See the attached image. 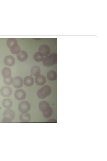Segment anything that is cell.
Instances as JSON below:
<instances>
[{"mask_svg": "<svg viewBox=\"0 0 107 161\" xmlns=\"http://www.w3.org/2000/svg\"><path fill=\"white\" fill-rule=\"evenodd\" d=\"M57 62V54L53 53L43 58V63L45 67H49L56 64Z\"/></svg>", "mask_w": 107, "mask_h": 161, "instance_id": "obj_1", "label": "cell"}, {"mask_svg": "<svg viewBox=\"0 0 107 161\" xmlns=\"http://www.w3.org/2000/svg\"><path fill=\"white\" fill-rule=\"evenodd\" d=\"M52 91L51 87L48 85H45L38 90L37 96L41 99H44L49 96Z\"/></svg>", "mask_w": 107, "mask_h": 161, "instance_id": "obj_2", "label": "cell"}, {"mask_svg": "<svg viewBox=\"0 0 107 161\" xmlns=\"http://www.w3.org/2000/svg\"><path fill=\"white\" fill-rule=\"evenodd\" d=\"M3 118L2 122L10 123L15 118V113L12 109H7L5 110L3 114Z\"/></svg>", "mask_w": 107, "mask_h": 161, "instance_id": "obj_3", "label": "cell"}, {"mask_svg": "<svg viewBox=\"0 0 107 161\" xmlns=\"http://www.w3.org/2000/svg\"><path fill=\"white\" fill-rule=\"evenodd\" d=\"M31 108V105L28 102L24 101L21 102L18 106L19 111L21 113H27Z\"/></svg>", "mask_w": 107, "mask_h": 161, "instance_id": "obj_4", "label": "cell"}, {"mask_svg": "<svg viewBox=\"0 0 107 161\" xmlns=\"http://www.w3.org/2000/svg\"><path fill=\"white\" fill-rule=\"evenodd\" d=\"M39 107L40 110L42 112L43 115L52 111L48 102L46 101H41L39 104Z\"/></svg>", "mask_w": 107, "mask_h": 161, "instance_id": "obj_5", "label": "cell"}, {"mask_svg": "<svg viewBox=\"0 0 107 161\" xmlns=\"http://www.w3.org/2000/svg\"><path fill=\"white\" fill-rule=\"evenodd\" d=\"M13 91L11 88L9 86H4L0 89V94L4 97H8L11 96Z\"/></svg>", "mask_w": 107, "mask_h": 161, "instance_id": "obj_6", "label": "cell"}, {"mask_svg": "<svg viewBox=\"0 0 107 161\" xmlns=\"http://www.w3.org/2000/svg\"><path fill=\"white\" fill-rule=\"evenodd\" d=\"M14 97L16 99L19 101L24 100L26 97L25 92L22 89L16 90L14 93Z\"/></svg>", "mask_w": 107, "mask_h": 161, "instance_id": "obj_7", "label": "cell"}, {"mask_svg": "<svg viewBox=\"0 0 107 161\" xmlns=\"http://www.w3.org/2000/svg\"><path fill=\"white\" fill-rule=\"evenodd\" d=\"M4 62L6 65L9 67H12L15 64V60L13 56L7 55L5 57Z\"/></svg>", "mask_w": 107, "mask_h": 161, "instance_id": "obj_8", "label": "cell"}, {"mask_svg": "<svg viewBox=\"0 0 107 161\" xmlns=\"http://www.w3.org/2000/svg\"><path fill=\"white\" fill-rule=\"evenodd\" d=\"M23 85V82L22 78L19 76H16L13 78V85L16 89H19Z\"/></svg>", "mask_w": 107, "mask_h": 161, "instance_id": "obj_9", "label": "cell"}, {"mask_svg": "<svg viewBox=\"0 0 107 161\" xmlns=\"http://www.w3.org/2000/svg\"><path fill=\"white\" fill-rule=\"evenodd\" d=\"M39 52L41 53L44 56H48L50 52L49 47L46 45H42L39 48Z\"/></svg>", "mask_w": 107, "mask_h": 161, "instance_id": "obj_10", "label": "cell"}, {"mask_svg": "<svg viewBox=\"0 0 107 161\" xmlns=\"http://www.w3.org/2000/svg\"><path fill=\"white\" fill-rule=\"evenodd\" d=\"M17 59L20 62H24L26 61L28 58L27 52L24 50L20 52L17 55Z\"/></svg>", "mask_w": 107, "mask_h": 161, "instance_id": "obj_11", "label": "cell"}, {"mask_svg": "<svg viewBox=\"0 0 107 161\" xmlns=\"http://www.w3.org/2000/svg\"><path fill=\"white\" fill-rule=\"evenodd\" d=\"M9 48L11 53L14 54H18L21 51L20 47L18 44V42L13 44Z\"/></svg>", "mask_w": 107, "mask_h": 161, "instance_id": "obj_12", "label": "cell"}, {"mask_svg": "<svg viewBox=\"0 0 107 161\" xmlns=\"http://www.w3.org/2000/svg\"><path fill=\"white\" fill-rule=\"evenodd\" d=\"M19 119L21 122H28L31 120V116L28 113H21L19 115Z\"/></svg>", "mask_w": 107, "mask_h": 161, "instance_id": "obj_13", "label": "cell"}, {"mask_svg": "<svg viewBox=\"0 0 107 161\" xmlns=\"http://www.w3.org/2000/svg\"><path fill=\"white\" fill-rule=\"evenodd\" d=\"M46 82L45 77L42 75H39L36 76L35 82L37 85L39 86H42L45 84Z\"/></svg>", "mask_w": 107, "mask_h": 161, "instance_id": "obj_14", "label": "cell"}, {"mask_svg": "<svg viewBox=\"0 0 107 161\" xmlns=\"http://www.w3.org/2000/svg\"><path fill=\"white\" fill-rule=\"evenodd\" d=\"M24 82L25 85L26 86L28 87H31L34 84V79L31 76H27L24 78Z\"/></svg>", "mask_w": 107, "mask_h": 161, "instance_id": "obj_15", "label": "cell"}, {"mask_svg": "<svg viewBox=\"0 0 107 161\" xmlns=\"http://www.w3.org/2000/svg\"><path fill=\"white\" fill-rule=\"evenodd\" d=\"M2 74L3 78H9L11 77V70L9 68L5 67L3 69Z\"/></svg>", "mask_w": 107, "mask_h": 161, "instance_id": "obj_16", "label": "cell"}, {"mask_svg": "<svg viewBox=\"0 0 107 161\" xmlns=\"http://www.w3.org/2000/svg\"><path fill=\"white\" fill-rule=\"evenodd\" d=\"M2 104L5 108L7 109H10L13 106V102L10 99L5 98L3 100Z\"/></svg>", "mask_w": 107, "mask_h": 161, "instance_id": "obj_17", "label": "cell"}, {"mask_svg": "<svg viewBox=\"0 0 107 161\" xmlns=\"http://www.w3.org/2000/svg\"><path fill=\"white\" fill-rule=\"evenodd\" d=\"M47 77L50 81H54L57 78L56 72L54 70H51L48 72L47 74Z\"/></svg>", "mask_w": 107, "mask_h": 161, "instance_id": "obj_18", "label": "cell"}, {"mask_svg": "<svg viewBox=\"0 0 107 161\" xmlns=\"http://www.w3.org/2000/svg\"><path fill=\"white\" fill-rule=\"evenodd\" d=\"M41 72L40 68L37 65H35L33 66L31 70V74L35 76H36L40 74Z\"/></svg>", "mask_w": 107, "mask_h": 161, "instance_id": "obj_19", "label": "cell"}, {"mask_svg": "<svg viewBox=\"0 0 107 161\" xmlns=\"http://www.w3.org/2000/svg\"><path fill=\"white\" fill-rule=\"evenodd\" d=\"M34 60L37 62H40L43 61L44 56L40 52H37L33 56Z\"/></svg>", "mask_w": 107, "mask_h": 161, "instance_id": "obj_20", "label": "cell"}, {"mask_svg": "<svg viewBox=\"0 0 107 161\" xmlns=\"http://www.w3.org/2000/svg\"><path fill=\"white\" fill-rule=\"evenodd\" d=\"M17 40L15 38H9L7 40L6 42V45L9 48L13 44L17 42Z\"/></svg>", "mask_w": 107, "mask_h": 161, "instance_id": "obj_21", "label": "cell"}, {"mask_svg": "<svg viewBox=\"0 0 107 161\" xmlns=\"http://www.w3.org/2000/svg\"><path fill=\"white\" fill-rule=\"evenodd\" d=\"M3 81L6 85H10L13 84V78L12 77L9 78H3Z\"/></svg>", "mask_w": 107, "mask_h": 161, "instance_id": "obj_22", "label": "cell"}, {"mask_svg": "<svg viewBox=\"0 0 107 161\" xmlns=\"http://www.w3.org/2000/svg\"><path fill=\"white\" fill-rule=\"evenodd\" d=\"M0 58H1V56H0Z\"/></svg>", "mask_w": 107, "mask_h": 161, "instance_id": "obj_23", "label": "cell"}]
</instances>
